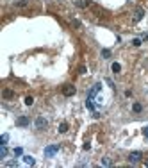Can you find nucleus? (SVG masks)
Wrapping results in <instances>:
<instances>
[{"instance_id": "obj_1", "label": "nucleus", "mask_w": 148, "mask_h": 168, "mask_svg": "<svg viewBox=\"0 0 148 168\" xmlns=\"http://www.w3.org/2000/svg\"><path fill=\"white\" fill-rule=\"evenodd\" d=\"M75 91H77V88H75L73 84H64V86H63V95H64V97L75 95Z\"/></svg>"}, {"instance_id": "obj_2", "label": "nucleus", "mask_w": 148, "mask_h": 168, "mask_svg": "<svg viewBox=\"0 0 148 168\" xmlns=\"http://www.w3.org/2000/svg\"><path fill=\"white\" fill-rule=\"evenodd\" d=\"M57 150H59V145H57V143H56V145H48V147L45 149V156H46V157H54V156L57 154Z\"/></svg>"}, {"instance_id": "obj_3", "label": "nucleus", "mask_w": 148, "mask_h": 168, "mask_svg": "<svg viewBox=\"0 0 148 168\" xmlns=\"http://www.w3.org/2000/svg\"><path fill=\"white\" fill-rule=\"evenodd\" d=\"M36 129H39V131H43V129H46V125H48V122H46V120L43 118V116H38L36 118Z\"/></svg>"}, {"instance_id": "obj_4", "label": "nucleus", "mask_w": 148, "mask_h": 168, "mask_svg": "<svg viewBox=\"0 0 148 168\" xmlns=\"http://www.w3.org/2000/svg\"><path fill=\"white\" fill-rule=\"evenodd\" d=\"M141 157H143V154H141V152H132V154H129V161H130V163H139Z\"/></svg>"}, {"instance_id": "obj_5", "label": "nucleus", "mask_w": 148, "mask_h": 168, "mask_svg": "<svg viewBox=\"0 0 148 168\" xmlns=\"http://www.w3.org/2000/svg\"><path fill=\"white\" fill-rule=\"evenodd\" d=\"M143 15H145V11H143V9H136V13H134V16H132V22H134V23L139 22V20L143 18Z\"/></svg>"}, {"instance_id": "obj_6", "label": "nucleus", "mask_w": 148, "mask_h": 168, "mask_svg": "<svg viewBox=\"0 0 148 168\" xmlns=\"http://www.w3.org/2000/svg\"><path fill=\"white\" fill-rule=\"evenodd\" d=\"M16 125H20V127L29 125V118H27V116H20V118L16 120Z\"/></svg>"}, {"instance_id": "obj_7", "label": "nucleus", "mask_w": 148, "mask_h": 168, "mask_svg": "<svg viewBox=\"0 0 148 168\" xmlns=\"http://www.w3.org/2000/svg\"><path fill=\"white\" fill-rule=\"evenodd\" d=\"M75 5L80 9H86L87 5H89V0H75Z\"/></svg>"}, {"instance_id": "obj_8", "label": "nucleus", "mask_w": 148, "mask_h": 168, "mask_svg": "<svg viewBox=\"0 0 148 168\" xmlns=\"http://www.w3.org/2000/svg\"><path fill=\"white\" fill-rule=\"evenodd\" d=\"M23 161H25V165H29V166H34L36 165V159L32 157V156H23Z\"/></svg>"}, {"instance_id": "obj_9", "label": "nucleus", "mask_w": 148, "mask_h": 168, "mask_svg": "<svg viewBox=\"0 0 148 168\" xmlns=\"http://www.w3.org/2000/svg\"><path fill=\"white\" fill-rule=\"evenodd\" d=\"M2 95H4V98H13V97H15V91H13V90H4Z\"/></svg>"}, {"instance_id": "obj_10", "label": "nucleus", "mask_w": 148, "mask_h": 168, "mask_svg": "<svg viewBox=\"0 0 148 168\" xmlns=\"http://www.w3.org/2000/svg\"><path fill=\"white\" fill-rule=\"evenodd\" d=\"M111 68H112V72H114V73H120V72H122V66H120V63H112Z\"/></svg>"}, {"instance_id": "obj_11", "label": "nucleus", "mask_w": 148, "mask_h": 168, "mask_svg": "<svg viewBox=\"0 0 148 168\" xmlns=\"http://www.w3.org/2000/svg\"><path fill=\"white\" fill-rule=\"evenodd\" d=\"M5 156H7V147L2 145L0 147V157H5Z\"/></svg>"}, {"instance_id": "obj_12", "label": "nucleus", "mask_w": 148, "mask_h": 168, "mask_svg": "<svg viewBox=\"0 0 148 168\" xmlns=\"http://www.w3.org/2000/svg\"><path fill=\"white\" fill-rule=\"evenodd\" d=\"M132 109H134V113H141V111H143V106H141V104H134Z\"/></svg>"}, {"instance_id": "obj_13", "label": "nucleus", "mask_w": 148, "mask_h": 168, "mask_svg": "<svg viewBox=\"0 0 148 168\" xmlns=\"http://www.w3.org/2000/svg\"><path fill=\"white\" fill-rule=\"evenodd\" d=\"M66 131H68V124L63 122L61 125H59V132H66Z\"/></svg>"}, {"instance_id": "obj_14", "label": "nucleus", "mask_w": 148, "mask_h": 168, "mask_svg": "<svg viewBox=\"0 0 148 168\" xmlns=\"http://www.w3.org/2000/svg\"><path fill=\"white\" fill-rule=\"evenodd\" d=\"M7 141H9V134H2V138H0V143L5 145Z\"/></svg>"}, {"instance_id": "obj_15", "label": "nucleus", "mask_w": 148, "mask_h": 168, "mask_svg": "<svg viewBox=\"0 0 148 168\" xmlns=\"http://www.w3.org/2000/svg\"><path fill=\"white\" fill-rule=\"evenodd\" d=\"M111 163H112V161H111L109 157H102V165H104V166H111Z\"/></svg>"}, {"instance_id": "obj_16", "label": "nucleus", "mask_w": 148, "mask_h": 168, "mask_svg": "<svg viewBox=\"0 0 148 168\" xmlns=\"http://www.w3.org/2000/svg\"><path fill=\"white\" fill-rule=\"evenodd\" d=\"M27 4H29V0H16V5H20V7H25Z\"/></svg>"}, {"instance_id": "obj_17", "label": "nucleus", "mask_w": 148, "mask_h": 168, "mask_svg": "<svg viewBox=\"0 0 148 168\" xmlns=\"http://www.w3.org/2000/svg\"><path fill=\"white\" fill-rule=\"evenodd\" d=\"M34 104V98L32 97H25V106H32Z\"/></svg>"}, {"instance_id": "obj_18", "label": "nucleus", "mask_w": 148, "mask_h": 168, "mask_svg": "<svg viewBox=\"0 0 148 168\" xmlns=\"http://www.w3.org/2000/svg\"><path fill=\"white\" fill-rule=\"evenodd\" d=\"M102 56H104V59L111 57V50H102Z\"/></svg>"}, {"instance_id": "obj_19", "label": "nucleus", "mask_w": 148, "mask_h": 168, "mask_svg": "<svg viewBox=\"0 0 148 168\" xmlns=\"http://www.w3.org/2000/svg\"><path fill=\"white\" fill-rule=\"evenodd\" d=\"M132 45H134V46H139V45H141V39H139V38L132 39Z\"/></svg>"}, {"instance_id": "obj_20", "label": "nucleus", "mask_w": 148, "mask_h": 168, "mask_svg": "<svg viewBox=\"0 0 148 168\" xmlns=\"http://www.w3.org/2000/svg\"><path fill=\"white\" fill-rule=\"evenodd\" d=\"M18 163H16V161H7V166H16Z\"/></svg>"}, {"instance_id": "obj_21", "label": "nucleus", "mask_w": 148, "mask_h": 168, "mask_svg": "<svg viewBox=\"0 0 148 168\" xmlns=\"http://www.w3.org/2000/svg\"><path fill=\"white\" fill-rule=\"evenodd\" d=\"M22 152H23V150L20 149V147H18V149H15V154H16V156H20V154H22Z\"/></svg>"}, {"instance_id": "obj_22", "label": "nucleus", "mask_w": 148, "mask_h": 168, "mask_svg": "<svg viewBox=\"0 0 148 168\" xmlns=\"http://www.w3.org/2000/svg\"><path fill=\"white\" fill-rule=\"evenodd\" d=\"M79 73H86V66H80V68H79Z\"/></svg>"}, {"instance_id": "obj_23", "label": "nucleus", "mask_w": 148, "mask_h": 168, "mask_svg": "<svg viewBox=\"0 0 148 168\" xmlns=\"http://www.w3.org/2000/svg\"><path fill=\"white\" fill-rule=\"evenodd\" d=\"M143 134H145L146 138H148V127H145V129H143Z\"/></svg>"}, {"instance_id": "obj_24", "label": "nucleus", "mask_w": 148, "mask_h": 168, "mask_svg": "<svg viewBox=\"0 0 148 168\" xmlns=\"http://www.w3.org/2000/svg\"><path fill=\"white\" fill-rule=\"evenodd\" d=\"M145 166H148V161H146V163H145Z\"/></svg>"}]
</instances>
